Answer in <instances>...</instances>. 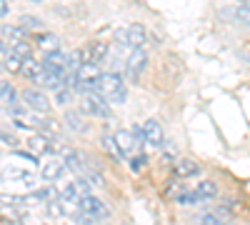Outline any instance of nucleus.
Wrapping results in <instances>:
<instances>
[{"label":"nucleus","mask_w":250,"mask_h":225,"mask_svg":"<svg viewBox=\"0 0 250 225\" xmlns=\"http://www.w3.org/2000/svg\"><path fill=\"white\" fill-rule=\"evenodd\" d=\"M95 90L108 105H123L128 100V88L118 73H103L95 83Z\"/></svg>","instance_id":"nucleus-1"},{"label":"nucleus","mask_w":250,"mask_h":225,"mask_svg":"<svg viewBox=\"0 0 250 225\" xmlns=\"http://www.w3.org/2000/svg\"><path fill=\"white\" fill-rule=\"evenodd\" d=\"M78 208H80V218H83V223H85V225H93V223H100V220H108L110 218L108 205L100 198H95V195L80 198L78 200Z\"/></svg>","instance_id":"nucleus-2"},{"label":"nucleus","mask_w":250,"mask_h":225,"mask_svg":"<svg viewBox=\"0 0 250 225\" xmlns=\"http://www.w3.org/2000/svg\"><path fill=\"white\" fill-rule=\"evenodd\" d=\"M80 113H83V115H88V118L108 120V118H110V105H108L98 93H88L85 98L80 100Z\"/></svg>","instance_id":"nucleus-3"},{"label":"nucleus","mask_w":250,"mask_h":225,"mask_svg":"<svg viewBox=\"0 0 250 225\" xmlns=\"http://www.w3.org/2000/svg\"><path fill=\"white\" fill-rule=\"evenodd\" d=\"M85 195H90V183L85 178H70V183H65L60 190V200L75 203V205H78V200L85 198Z\"/></svg>","instance_id":"nucleus-4"},{"label":"nucleus","mask_w":250,"mask_h":225,"mask_svg":"<svg viewBox=\"0 0 250 225\" xmlns=\"http://www.w3.org/2000/svg\"><path fill=\"white\" fill-rule=\"evenodd\" d=\"M148 68V53H145L143 48L140 50H133L128 55V60H125V73H128V78L133 80V83H138L143 70Z\"/></svg>","instance_id":"nucleus-5"},{"label":"nucleus","mask_w":250,"mask_h":225,"mask_svg":"<svg viewBox=\"0 0 250 225\" xmlns=\"http://www.w3.org/2000/svg\"><path fill=\"white\" fill-rule=\"evenodd\" d=\"M140 133H143V140L148 143L150 148H160L163 143H165V130H163V125L155 120V118H148L143 123V128H140Z\"/></svg>","instance_id":"nucleus-6"},{"label":"nucleus","mask_w":250,"mask_h":225,"mask_svg":"<svg viewBox=\"0 0 250 225\" xmlns=\"http://www.w3.org/2000/svg\"><path fill=\"white\" fill-rule=\"evenodd\" d=\"M145 40H148V30H145V25H140V23H130L123 30V43L130 50H140L145 45Z\"/></svg>","instance_id":"nucleus-7"},{"label":"nucleus","mask_w":250,"mask_h":225,"mask_svg":"<svg viewBox=\"0 0 250 225\" xmlns=\"http://www.w3.org/2000/svg\"><path fill=\"white\" fill-rule=\"evenodd\" d=\"M23 103L30 110H35V113H48L50 110V98L43 90H38V88H28L23 93Z\"/></svg>","instance_id":"nucleus-8"},{"label":"nucleus","mask_w":250,"mask_h":225,"mask_svg":"<svg viewBox=\"0 0 250 225\" xmlns=\"http://www.w3.org/2000/svg\"><path fill=\"white\" fill-rule=\"evenodd\" d=\"M100 75H103V73H100V65L90 63V60L75 68V78H78V83H85V85H93V88H95V83H98V78H100Z\"/></svg>","instance_id":"nucleus-9"},{"label":"nucleus","mask_w":250,"mask_h":225,"mask_svg":"<svg viewBox=\"0 0 250 225\" xmlns=\"http://www.w3.org/2000/svg\"><path fill=\"white\" fill-rule=\"evenodd\" d=\"M113 143H115V148H118L120 155H130L133 148H135V138H133L130 130H115Z\"/></svg>","instance_id":"nucleus-10"},{"label":"nucleus","mask_w":250,"mask_h":225,"mask_svg":"<svg viewBox=\"0 0 250 225\" xmlns=\"http://www.w3.org/2000/svg\"><path fill=\"white\" fill-rule=\"evenodd\" d=\"M28 148H30V153H33V155H38V153H50L53 140H50V135L35 133V135H30V138H28Z\"/></svg>","instance_id":"nucleus-11"},{"label":"nucleus","mask_w":250,"mask_h":225,"mask_svg":"<svg viewBox=\"0 0 250 225\" xmlns=\"http://www.w3.org/2000/svg\"><path fill=\"white\" fill-rule=\"evenodd\" d=\"M62 173H65V165H62V160H50L43 165V170H40V178H43L45 183H55L62 178Z\"/></svg>","instance_id":"nucleus-12"},{"label":"nucleus","mask_w":250,"mask_h":225,"mask_svg":"<svg viewBox=\"0 0 250 225\" xmlns=\"http://www.w3.org/2000/svg\"><path fill=\"white\" fill-rule=\"evenodd\" d=\"M65 125H68L73 133H85V130H88V120H85V115L78 113V110H68V113H65Z\"/></svg>","instance_id":"nucleus-13"},{"label":"nucleus","mask_w":250,"mask_h":225,"mask_svg":"<svg viewBox=\"0 0 250 225\" xmlns=\"http://www.w3.org/2000/svg\"><path fill=\"white\" fill-rule=\"evenodd\" d=\"M175 175L178 178H195V175H200V165L195 160H190V158H183V160H178V165H175Z\"/></svg>","instance_id":"nucleus-14"},{"label":"nucleus","mask_w":250,"mask_h":225,"mask_svg":"<svg viewBox=\"0 0 250 225\" xmlns=\"http://www.w3.org/2000/svg\"><path fill=\"white\" fill-rule=\"evenodd\" d=\"M105 58H108V45L103 43V40H93V43L88 45V60L95 63V65H100Z\"/></svg>","instance_id":"nucleus-15"},{"label":"nucleus","mask_w":250,"mask_h":225,"mask_svg":"<svg viewBox=\"0 0 250 225\" xmlns=\"http://www.w3.org/2000/svg\"><path fill=\"white\" fill-rule=\"evenodd\" d=\"M43 63H40V60H35V58H28V60H23V70H20V73H23L25 78H30V80H35V83H38V80H40V75H43Z\"/></svg>","instance_id":"nucleus-16"},{"label":"nucleus","mask_w":250,"mask_h":225,"mask_svg":"<svg viewBox=\"0 0 250 225\" xmlns=\"http://www.w3.org/2000/svg\"><path fill=\"white\" fill-rule=\"evenodd\" d=\"M195 195H198V200H213V198H218V183L203 180L200 185L195 188Z\"/></svg>","instance_id":"nucleus-17"},{"label":"nucleus","mask_w":250,"mask_h":225,"mask_svg":"<svg viewBox=\"0 0 250 225\" xmlns=\"http://www.w3.org/2000/svg\"><path fill=\"white\" fill-rule=\"evenodd\" d=\"M38 45L45 53H55V50H60V38L55 33H43V35H38Z\"/></svg>","instance_id":"nucleus-18"},{"label":"nucleus","mask_w":250,"mask_h":225,"mask_svg":"<svg viewBox=\"0 0 250 225\" xmlns=\"http://www.w3.org/2000/svg\"><path fill=\"white\" fill-rule=\"evenodd\" d=\"M10 55H15L20 60H28V58H33V48L25 40H18V43H10Z\"/></svg>","instance_id":"nucleus-19"},{"label":"nucleus","mask_w":250,"mask_h":225,"mask_svg":"<svg viewBox=\"0 0 250 225\" xmlns=\"http://www.w3.org/2000/svg\"><path fill=\"white\" fill-rule=\"evenodd\" d=\"M0 35L10 38V43H18V40H25V30L20 25H0Z\"/></svg>","instance_id":"nucleus-20"},{"label":"nucleus","mask_w":250,"mask_h":225,"mask_svg":"<svg viewBox=\"0 0 250 225\" xmlns=\"http://www.w3.org/2000/svg\"><path fill=\"white\" fill-rule=\"evenodd\" d=\"M83 175H85V180L90 183V185H98V188H103V185H105V180H103V173L93 165V163H90V165L85 168V170H83Z\"/></svg>","instance_id":"nucleus-21"},{"label":"nucleus","mask_w":250,"mask_h":225,"mask_svg":"<svg viewBox=\"0 0 250 225\" xmlns=\"http://www.w3.org/2000/svg\"><path fill=\"white\" fill-rule=\"evenodd\" d=\"M20 215H23V210H20L15 203H10V205L3 203V205H0V218H3V220H18Z\"/></svg>","instance_id":"nucleus-22"},{"label":"nucleus","mask_w":250,"mask_h":225,"mask_svg":"<svg viewBox=\"0 0 250 225\" xmlns=\"http://www.w3.org/2000/svg\"><path fill=\"white\" fill-rule=\"evenodd\" d=\"M3 70H8V73H20V70H23V60L8 53V55L3 58Z\"/></svg>","instance_id":"nucleus-23"},{"label":"nucleus","mask_w":250,"mask_h":225,"mask_svg":"<svg viewBox=\"0 0 250 225\" xmlns=\"http://www.w3.org/2000/svg\"><path fill=\"white\" fill-rule=\"evenodd\" d=\"M15 95H18L15 88L3 80V83H0V100H3V103H15Z\"/></svg>","instance_id":"nucleus-24"},{"label":"nucleus","mask_w":250,"mask_h":225,"mask_svg":"<svg viewBox=\"0 0 250 225\" xmlns=\"http://www.w3.org/2000/svg\"><path fill=\"white\" fill-rule=\"evenodd\" d=\"M20 28H23V30H40V28H43V20H38L35 15H23V18H20Z\"/></svg>","instance_id":"nucleus-25"},{"label":"nucleus","mask_w":250,"mask_h":225,"mask_svg":"<svg viewBox=\"0 0 250 225\" xmlns=\"http://www.w3.org/2000/svg\"><path fill=\"white\" fill-rule=\"evenodd\" d=\"M5 178L8 180H28V178H33L28 170H23V168H15V165H10L8 170H5Z\"/></svg>","instance_id":"nucleus-26"},{"label":"nucleus","mask_w":250,"mask_h":225,"mask_svg":"<svg viewBox=\"0 0 250 225\" xmlns=\"http://www.w3.org/2000/svg\"><path fill=\"white\" fill-rule=\"evenodd\" d=\"M233 18L240 20L243 25H250V5H238V8L233 10Z\"/></svg>","instance_id":"nucleus-27"},{"label":"nucleus","mask_w":250,"mask_h":225,"mask_svg":"<svg viewBox=\"0 0 250 225\" xmlns=\"http://www.w3.org/2000/svg\"><path fill=\"white\" fill-rule=\"evenodd\" d=\"M55 103L65 108V105L70 103V90H68V88H58V93H55Z\"/></svg>","instance_id":"nucleus-28"},{"label":"nucleus","mask_w":250,"mask_h":225,"mask_svg":"<svg viewBox=\"0 0 250 225\" xmlns=\"http://www.w3.org/2000/svg\"><path fill=\"white\" fill-rule=\"evenodd\" d=\"M200 225H225L218 215H210V213H208V215H203L200 218Z\"/></svg>","instance_id":"nucleus-29"},{"label":"nucleus","mask_w":250,"mask_h":225,"mask_svg":"<svg viewBox=\"0 0 250 225\" xmlns=\"http://www.w3.org/2000/svg\"><path fill=\"white\" fill-rule=\"evenodd\" d=\"M0 140H3L5 145H18V138L10 135V133H5V130H0Z\"/></svg>","instance_id":"nucleus-30"},{"label":"nucleus","mask_w":250,"mask_h":225,"mask_svg":"<svg viewBox=\"0 0 250 225\" xmlns=\"http://www.w3.org/2000/svg\"><path fill=\"white\" fill-rule=\"evenodd\" d=\"M15 158H20V160L30 163V165H38V158H35L33 153H15Z\"/></svg>","instance_id":"nucleus-31"},{"label":"nucleus","mask_w":250,"mask_h":225,"mask_svg":"<svg viewBox=\"0 0 250 225\" xmlns=\"http://www.w3.org/2000/svg\"><path fill=\"white\" fill-rule=\"evenodd\" d=\"M103 145H105V150H110V153L120 155V153H118V148H115V143H113V138H108V135H105V138H103Z\"/></svg>","instance_id":"nucleus-32"},{"label":"nucleus","mask_w":250,"mask_h":225,"mask_svg":"<svg viewBox=\"0 0 250 225\" xmlns=\"http://www.w3.org/2000/svg\"><path fill=\"white\" fill-rule=\"evenodd\" d=\"M145 160H148V158H145V155H138V158H135V160L130 163V165H133V168L138 170V168H143V165H145Z\"/></svg>","instance_id":"nucleus-33"},{"label":"nucleus","mask_w":250,"mask_h":225,"mask_svg":"<svg viewBox=\"0 0 250 225\" xmlns=\"http://www.w3.org/2000/svg\"><path fill=\"white\" fill-rule=\"evenodd\" d=\"M8 10H10L8 0H0V18H5V15H8Z\"/></svg>","instance_id":"nucleus-34"},{"label":"nucleus","mask_w":250,"mask_h":225,"mask_svg":"<svg viewBox=\"0 0 250 225\" xmlns=\"http://www.w3.org/2000/svg\"><path fill=\"white\" fill-rule=\"evenodd\" d=\"M5 55H8V48H5L3 43H0V58H5Z\"/></svg>","instance_id":"nucleus-35"},{"label":"nucleus","mask_w":250,"mask_h":225,"mask_svg":"<svg viewBox=\"0 0 250 225\" xmlns=\"http://www.w3.org/2000/svg\"><path fill=\"white\" fill-rule=\"evenodd\" d=\"M238 3H240V5H250V0H238Z\"/></svg>","instance_id":"nucleus-36"},{"label":"nucleus","mask_w":250,"mask_h":225,"mask_svg":"<svg viewBox=\"0 0 250 225\" xmlns=\"http://www.w3.org/2000/svg\"><path fill=\"white\" fill-rule=\"evenodd\" d=\"M30 3H38V5H40V3H43V0H30Z\"/></svg>","instance_id":"nucleus-37"},{"label":"nucleus","mask_w":250,"mask_h":225,"mask_svg":"<svg viewBox=\"0 0 250 225\" xmlns=\"http://www.w3.org/2000/svg\"><path fill=\"white\" fill-rule=\"evenodd\" d=\"M0 70H3V63H0Z\"/></svg>","instance_id":"nucleus-38"},{"label":"nucleus","mask_w":250,"mask_h":225,"mask_svg":"<svg viewBox=\"0 0 250 225\" xmlns=\"http://www.w3.org/2000/svg\"><path fill=\"white\" fill-rule=\"evenodd\" d=\"M225 225H228V223H225Z\"/></svg>","instance_id":"nucleus-39"}]
</instances>
